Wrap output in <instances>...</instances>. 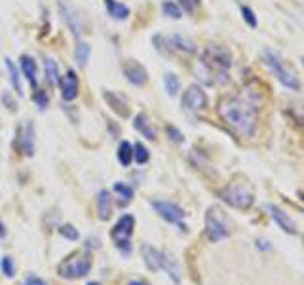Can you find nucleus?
<instances>
[{"instance_id":"nucleus-29","label":"nucleus","mask_w":304,"mask_h":285,"mask_svg":"<svg viewBox=\"0 0 304 285\" xmlns=\"http://www.w3.org/2000/svg\"><path fill=\"white\" fill-rule=\"evenodd\" d=\"M59 234L65 238V240H71V242H76L78 238H80V234L76 230L73 224H63L61 228H59Z\"/></svg>"},{"instance_id":"nucleus-36","label":"nucleus","mask_w":304,"mask_h":285,"mask_svg":"<svg viewBox=\"0 0 304 285\" xmlns=\"http://www.w3.org/2000/svg\"><path fill=\"white\" fill-rule=\"evenodd\" d=\"M183 2V6H185L186 11H192L198 6V0H181Z\"/></svg>"},{"instance_id":"nucleus-24","label":"nucleus","mask_w":304,"mask_h":285,"mask_svg":"<svg viewBox=\"0 0 304 285\" xmlns=\"http://www.w3.org/2000/svg\"><path fill=\"white\" fill-rule=\"evenodd\" d=\"M44 67H46V74H48V80L52 82V84H59V69H57V63H55L52 57H48L46 59V63H44Z\"/></svg>"},{"instance_id":"nucleus-37","label":"nucleus","mask_w":304,"mask_h":285,"mask_svg":"<svg viewBox=\"0 0 304 285\" xmlns=\"http://www.w3.org/2000/svg\"><path fill=\"white\" fill-rule=\"evenodd\" d=\"M6 232H8V230H6V226H4V222L0 221V240H2L4 236H6Z\"/></svg>"},{"instance_id":"nucleus-22","label":"nucleus","mask_w":304,"mask_h":285,"mask_svg":"<svg viewBox=\"0 0 304 285\" xmlns=\"http://www.w3.org/2000/svg\"><path fill=\"white\" fill-rule=\"evenodd\" d=\"M114 192L118 194L120 205H128L133 200V189L126 183H114Z\"/></svg>"},{"instance_id":"nucleus-28","label":"nucleus","mask_w":304,"mask_h":285,"mask_svg":"<svg viewBox=\"0 0 304 285\" xmlns=\"http://www.w3.org/2000/svg\"><path fill=\"white\" fill-rule=\"evenodd\" d=\"M133 160H135L137 164H145V162H149V150L143 147L141 143H137V145L133 147Z\"/></svg>"},{"instance_id":"nucleus-18","label":"nucleus","mask_w":304,"mask_h":285,"mask_svg":"<svg viewBox=\"0 0 304 285\" xmlns=\"http://www.w3.org/2000/svg\"><path fill=\"white\" fill-rule=\"evenodd\" d=\"M133 126H135V129L141 133V135H145L147 139H151V141H154L156 139V129L152 127V124L149 122V118H147V114H137V116L133 118Z\"/></svg>"},{"instance_id":"nucleus-7","label":"nucleus","mask_w":304,"mask_h":285,"mask_svg":"<svg viewBox=\"0 0 304 285\" xmlns=\"http://www.w3.org/2000/svg\"><path fill=\"white\" fill-rule=\"evenodd\" d=\"M152 207H154V211L158 213L162 219H165L167 222H173V224H179L181 230L186 232V224L183 222L186 213L183 207H179L173 201H165V200H154L152 201Z\"/></svg>"},{"instance_id":"nucleus-33","label":"nucleus","mask_w":304,"mask_h":285,"mask_svg":"<svg viewBox=\"0 0 304 285\" xmlns=\"http://www.w3.org/2000/svg\"><path fill=\"white\" fill-rule=\"evenodd\" d=\"M21 285H46V282H44V280H40L38 276L31 274V276H27V278L23 280Z\"/></svg>"},{"instance_id":"nucleus-35","label":"nucleus","mask_w":304,"mask_h":285,"mask_svg":"<svg viewBox=\"0 0 304 285\" xmlns=\"http://www.w3.org/2000/svg\"><path fill=\"white\" fill-rule=\"evenodd\" d=\"M167 133L171 135V141H173V143H183V133H181L179 129H175L173 126L167 127Z\"/></svg>"},{"instance_id":"nucleus-23","label":"nucleus","mask_w":304,"mask_h":285,"mask_svg":"<svg viewBox=\"0 0 304 285\" xmlns=\"http://www.w3.org/2000/svg\"><path fill=\"white\" fill-rule=\"evenodd\" d=\"M118 160L120 164L124 166V168H128L131 164V160H133V147H131V143L128 141H122L118 147Z\"/></svg>"},{"instance_id":"nucleus-3","label":"nucleus","mask_w":304,"mask_h":285,"mask_svg":"<svg viewBox=\"0 0 304 285\" xmlns=\"http://www.w3.org/2000/svg\"><path fill=\"white\" fill-rule=\"evenodd\" d=\"M221 196L228 205H232L236 209H249L253 201H255L253 189L245 179H234L227 189L223 190Z\"/></svg>"},{"instance_id":"nucleus-39","label":"nucleus","mask_w":304,"mask_h":285,"mask_svg":"<svg viewBox=\"0 0 304 285\" xmlns=\"http://www.w3.org/2000/svg\"><path fill=\"white\" fill-rule=\"evenodd\" d=\"M87 285H99V284H93V282H91V284H87Z\"/></svg>"},{"instance_id":"nucleus-9","label":"nucleus","mask_w":304,"mask_h":285,"mask_svg":"<svg viewBox=\"0 0 304 285\" xmlns=\"http://www.w3.org/2000/svg\"><path fill=\"white\" fill-rule=\"evenodd\" d=\"M59 11H61V15H63V19L67 21V25L71 27L73 34L78 38L84 32V17H82V13L76 10L75 6L67 4L65 0H59Z\"/></svg>"},{"instance_id":"nucleus-11","label":"nucleus","mask_w":304,"mask_h":285,"mask_svg":"<svg viewBox=\"0 0 304 285\" xmlns=\"http://www.w3.org/2000/svg\"><path fill=\"white\" fill-rule=\"evenodd\" d=\"M165 42H167V46H169V50H173V52H177V53H183V55H190V53L196 52L194 40L188 38V36H183V34L169 36Z\"/></svg>"},{"instance_id":"nucleus-26","label":"nucleus","mask_w":304,"mask_h":285,"mask_svg":"<svg viewBox=\"0 0 304 285\" xmlns=\"http://www.w3.org/2000/svg\"><path fill=\"white\" fill-rule=\"evenodd\" d=\"M162 10H163V13H165L167 17H173V19H179V17L183 15V10H181V6H179L177 2H171V0L163 2Z\"/></svg>"},{"instance_id":"nucleus-40","label":"nucleus","mask_w":304,"mask_h":285,"mask_svg":"<svg viewBox=\"0 0 304 285\" xmlns=\"http://www.w3.org/2000/svg\"><path fill=\"white\" fill-rule=\"evenodd\" d=\"M303 65H304V57H303Z\"/></svg>"},{"instance_id":"nucleus-6","label":"nucleus","mask_w":304,"mask_h":285,"mask_svg":"<svg viewBox=\"0 0 304 285\" xmlns=\"http://www.w3.org/2000/svg\"><path fill=\"white\" fill-rule=\"evenodd\" d=\"M133 228H135V217L133 215H122L118 222L114 224L112 232H110L116 249L122 255H126V257L131 253V234H133Z\"/></svg>"},{"instance_id":"nucleus-19","label":"nucleus","mask_w":304,"mask_h":285,"mask_svg":"<svg viewBox=\"0 0 304 285\" xmlns=\"http://www.w3.org/2000/svg\"><path fill=\"white\" fill-rule=\"evenodd\" d=\"M21 71H23V74H25V78L31 82V86L36 88V63H34L33 57L23 55L21 57Z\"/></svg>"},{"instance_id":"nucleus-30","label":"nucleus","mask_w":304,"mask_h":285,"mask_svg":"<svg viewBox=\"0 0 304 285\" xmlns=\"http://www.w3.org/2000/svg\"><path fill=\"white\" fill-rule=\"evenodd\" d=\"M0 266H2V272H4L6 278H13L15 276V263H13L11 257H2Z\"/></svg>"},{"instance_id":"nucleus-31","label":"nucleus","mask_w":304,"mask_h":285,"mask_svg":"<svg viewBox=\"0 0 304 285\" xmlns=\"http://www.w3.org/2000/svg\"><path fill=\"white\" fill-rule=\"evenodd\" d=\"M241 13H243V19L247 21V25L249 27H257V17H255V13H253V10L251 8H247V6H241Z\"/></svg>"},{"instance_id":"nucleus-1","label":"nucleus","mask_w":304,"mask_h":285,"mask_svg":"<svg viewBox=\"0 0 304 285\" xmlns=\"http://www.w3.org/2000/svg\"><path fill=\"white\" fill-rule=\"evenodd\" d=\"M219 114L239 135L251 137L257 127V105L245 97H227L219 105Z\"/></svg>"},{"instance_id":"nucleus-34","label":"nucleus","mask_w":304,"mask_h":285,"mask_svg":"<svg viewBox=\"0 0 304 285\" xmlns=\"http://www.w3.org/2000/svg\"><path fill=\"white\" fill-rule=\"evenodd\" d=\"M34 101H36V105H38V108H46V105H48V95L44 94V92H36L34 94Z\"/></svg>"},{"instance_id":"nucleus-16","label":"nucleus","mask_w":304,"mask_h":285,"mask_svg":"<svg viewBox=\"0 0 304 285\" xmlns=\"http://www.w3.org/2000/svg\"><path fill=\"white\" fill-rule=\"evenodd\" d=\"M97 215L101 221H109L112 215V196L105 189L97 194Z\"/></svg>"},{"instance_id":"nucleus-21","label":"nucleus","mask_w":304,"mask_h":285,"mask_svg":"<svg viewBox=\"0 0 304 285\" xmlns=\"http://www.w3.org/2000/svg\"><path fill=\"white\" fill-rule=\"evenodd\" d=\"M6 69H8V73H10V80H11V86H13V90H15V94L23 95L21 76H19V71H17V67H15V63L11 61L10 57L6 59Z\"/></svg>"},{"instance_id":"nucleus-20","label":"nucleus","mask_w":304,"mask_h":285,"mask_svg":"<svg viewBox=\"0 0 304 285\" xmlns=\"http://www.w3.org/2000/svg\"><path fill=\"white\" fill-rule=\"evenodd\" d=\"M107 10L114 19H128L130 15L128 6H124L122 2H116V0H107Z\"/></svg>"},{"instance_id":"nucleus-10","label":"nucleus","mask_w":304,"mask_h":285,"mask_svg":"<svg viewBox=\"0 0 304 285\" xmlns=\"http://www.w3.org/2000/svg\"><path fill=\"white\" fill-rule=\"evenodd\" d=\"M124 74H126V78H128L133 86H143L147 82V76H149V74H147V69H145L139 61H133V59H130V61L124 63Z\"/></svg>"},{"instance_id":"nucleus-2","label":"nucleus","mask_w":304,"mask_h":285,"mask_svg":"<svg viewBox=\"0 0 304 285\" xmlns=\"http://www.w3.org/2000/svg\"><path fill=\"white\" fill-rule=\"evenodd\" d=\"M91 264H93V257L89 253V249H80V251H75L69 257H65L59 263L57 274L63 280H80V278L89 274Z\"/></svg>"},{"instance_id":"nucleus-14","label":"nucleus","mask_w":304,"mask_h":285,"mask_svg":"<svg viewBox=\"0 0 304 285\" xmlns=\"http://www.w3.org/2000/svg\"><path fill=\"white\" fill-rule=\"evenodd\" d=\"M59 84H61V95H63L65 101H73L78 95V76L75 74V71H69L59 80Z\"/></svg>"},{"instance_id":"nucleus-38","label":"nucleus","mask_w":304,"mask_h":285,"mask_svg":"<svg viewBox=\"0 0 304 285\" xmlns=\"http://www.w3.org/2000/svg\"><path fill=\"white\" fill-rule=\"evenodd\" d=\"M128 285H149V284H145V282H139V280H135V282H130Z\"/></svg>"},{"instance_id":"nucleus-32","label":"nucleus","mask_w":304,"mask_h":285,"mask_svg":"<svg viewBox=\"0 0 304 285\" xmlns=\"http://www.w3.org/2000/svg\"><path fill=\"white\" fill-rule=\"evenodd\" d=\"M2 103L6 105V108H10L11 112H15V110H17V103H15V99L11 97L10 92H4V94H2Z\"/></svg>"},{"instance_id":"nucleus-4","label":"nucleus","mask_w":304,"mask_h":285,"mask_svg":"<svg viewBox=\"0 0 304 285\" xmlns=\"http://www.w3.org/2000/svg\"><path fill=\"white\" fill-rule=\"evenodd\" d=\"M264 61H266V65L270 67V71L274 73V76H276V78H278L285 88L295 90V92L301 90V82H299L297 73H295L293 69L283 61L278 53L272 52V50H266V52H264Z\"/></svg>"},{"instance_id":"nucleus-13","label":"nucleus","mask_w":304,"mask_h":285,"mask_svg":"<svg viewBox=\"0 0 304 285\" xmlns=\"http://www.w3.org/2000/svg\"><path fill=\"white\" fill-rule=\"evenodd\" d=\"M141 253H143V261L147 264V268L151 272H158L160 270V263H162V251L152 247L149 243H143L141 247Z\"/></svg>"},{"instance_id":"nucleus-27","label":"nucleus","mask_w":304,"mask_h":285,"mask_svg":"<svg viewBox=\"0 0 304 285\" xmlns=\"http://www.w3.org/2000/svg\"><path fill=\"white\" fill-rule=\"evenodd\" d=\"M163 84H165V90H167V94L171 95V97H173V95H177V92H179V78H177L173 73L165 74Z\"/></svg>"},{"instance_id":"nucleus-5","label":"nucleus","mask_w":304,"mask_h":285,"mask_svg":"<svg viewBox=\"0 0 304 285\" xmlns=\"http://www.w3.org/2000/svg\"><path fill=\"white\" fill-rule=\"evenodd\" d=\"M206 234L209 238V242H221L230 236V226H228V219L225 211L213 205L209 207L206 213Z\"/></svg>"},{"instance_id":"nucleus-15","label":"nucleus","mask_w":304,"mask_h":285,"mask_svg":"<svg viewBox=\"0 0 304 285\" xmlns=\"http://www.w3.org/2000/svg\"><path fill=\"white\" fill-rule=\"evenodd\" d=\"M268 211H270L272 215V219L278 222V226L282 228L283 232H287V234H297V226H295V222L289 219V215L287 213H283L278 205H268Z\"/></svg>"},{"instance_id":"nucleus-17","label":"nucleus","mask_w":304,"mask_h":285,"mask_svg":"<svg viewBox=\"0 0 304 285\" xmlns=\"http://www.w3.org/2000/svg\"><path fill=\"white\" fill-rule=\"evenodd\" d=\"M103 97H105V101L110 105V108L116 112V114H120V116H130V110H128V105H126V101L120 97V95H114L112 92H109V90H105L103 92Z\"/></svg>"},{"instance_id":"nucleus-8","label":"nucleus","mask_w":304,"mask_h":285,"mask_svg":"<svg viewBox=\"0 0 304 285\" xmlns=\"http://www.w3.org/2000/svg\"><path fill=\"white\" fill-rule=\"evenodd\" d=\"M183 106L188 112H200L207 106V95L200 86H190L183 94Z\"/></svg>"},{"instance_id":"nucleus-12","label":"nucleus","mask_w":304,"mask_h":285,"mask_svg":"<svg viewBox=\"0 0 304 285\" xmlns=\"http://www.w3.org/2000/svg\"><path fill=\"white\" fill-rule=\"evenodd\" d=\"M19 147L21 152L27 156L34 154V126L33 122H25L19 129Z\"/></svg>"},{"instance_id":"nucleus-25","label":"nucleus","mask_w":304,"mask_h":285,"mask_svg":"<svg viewBox=\"0 0 304 285\" xmlns=\"http://www.w3.org/2000/svg\"><path fill=\"white\" fill-rule=\"evenodd\" d=\"M89 52H91V48H89V44H84L80 42L78 46H76V63L80 65V67H84V65L87 63V59H89Z\"/></svg>"}]
</instances>
